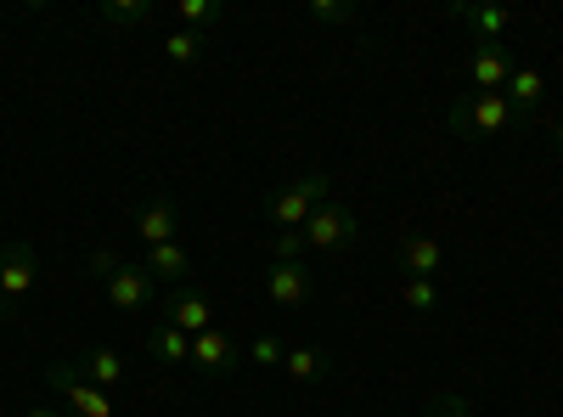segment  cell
I'll return each mask as SVG.
<instances>
[{"instance_id":"obj_12","label":"cell","mask_w":563,"mask_h":417,"mask_svg":"<svg viewBox=\"0 0 563 417\" xmlns=\"http://www.w3.org/2000/svg\"><path fill=\"white\" fill-rule=\"evenodd\" d=\"M400 265H406V276H434L445 271V243L434 238V231H406L400 238Z\"/></svg>"},{"instance_id":"obj_3","label":"cell","mask_w":563,"mask_h":417,"mask_svg":"<svg viewBox=\"0 0 563 417\" xmlns=\"http://www.w3.org/2000/svg\"><path fill=\"white\" fill-rule=\"evenodd\" d=\"M451 130L467 135V142H490L501 130H519V113L501 90H467V97L451 108Z\"/></svg>"},{"instance_id":"obj_5","label":"cell","mask_w":563,"mask_h":417,"mask_svg":"<svg viewBox=\"0 0 563 417\" xmlns=\"http://www.w3.org/2000/svg\"><path fill=\"white\" fill-rule=\"evenodd\" d=\"M45 384L57 389V400H63L74 417H113L108 389L85 384V378H79V366H68V361H52V366H45Z\"/></svg>"},{"instance_id":"obj_11","label":"cell","mask_w":563,"mask_h":417,"mask_svg":"<svg viewBox=\"0 0 563 417\" xmlns=\"http://www.w3.org/2000/svg\"><path fill=\"white\" fill-rule=\"evenodd\" d=\"M135 231H141V243L158 249V243H175L180 238V209L169 198H147V204H135Z\"/></svg>"},{"instance_id":"obj_22","label":"cell","mask_w":563,"mask_h":417,"mask_svg":"<svg viewBox=\"0 0 563 417\" xmlns=\"http://www.w3.org/2000/svg\"><path fill=\"white\" fill-rule=\"evenodd\" d=\"M310 23H321V29H333V23H355V0H310Z\"/></svg>"},{"instance_id":"obj_10","label":"cell","mask_w":563,"mask_h":417,"mask_svg":"<svg viewBox=\"0 0 563 417\" xmlns=\"http://www.w3.org/2000/svg\"><path fill=\"white\" fill-rule=\"evenodd\" d=\"M164 321H169V328H180L186 339H198V333H209V328H214V299H209L203 288H175V299H169Z\"/></svg>"},{"instance_id":"obj_9","label":"cell","mask_w":563,"mask_h":417,"mask_svg":"<svg viewBox=\"0 0 563 417\" xmlns=\"http://www.w3.org/2000/svg\"><path fill=\"white\" fill-rule=\"evenodd\" d=\"M501 97L512 102L519 124H530V119L541 113V102H547V74H541L536 63H512V74H507V90H501Z\"/></svg>"},{"instance_id":"obj_16","label":"cell","mask_w":563,"mask_h":417,"mask_svg":"<svg viewBox=\"0 0 563 417\" xmlns=\"http://www.w3.org/2000/svg\"><path fill=\"white\" fill-rule=\"evenodd\" d=\"M147 355L158 366H180V361H192V339H186L180 328H169V321H158V328L147 333Z\"/></svg>"},{"instance_id":"obj_19","label":"cell","mask_w":563,"mask_h":417,"mask_svg":"<svg viewBox=\"0 0 563 417\" xmlns=\"http://www.w3.org/2000/svg\"><path fill=\"white\" fill-rule=\"evenodd\" d=\"M282 373H288L294 384H316V378H327V355L316 344H294L288 361H282Z\"/></svg>"},{"instance_id":"obj_24","label":"cell","mask_w":563,"mask_h":417,"mask_svg":"<svg viewBox=\"0 0 563 417\" xmlns=\"http://www.w3.org/2000/svg\"><path fill=\"white\" fill-rule=\"evenodd\" d=\"M406 305H411L417 316H434V310H440V288L429 283V276H406Z\"/></svg>"},{"instance_id":"obj_2","label":"cell","mask_w":563,"mask_h":417,"mask_svg":"<svg viewBox=\"0 0 563 417\" xmlns=\"http://www.w3.org/2000/svg\"><path fill=\"white\" fill-rule=\"evenodd\" d=\"M327 198H333V175H321V169L294 175V180H282V187H271L265 220H271L276 231H305V220H310Z\"/></svg>"},{"instance_id":"obj_14","label":"cell","mask_w":563,"mask_h":417,"mask_svg":"<svg viewBox=\"0 0 563 417\" xmlns=\"http://www.w3.org/2000/svg\"><path fill=\"white\" fill-rule=\"evenodd\" d=\"M451 18L467 23V29H479V40H490V45H507V34H512V12H507V7H479V0H462V7H451Z\"/></svg>"},{"instance_id":"obj_26","label":"cell","mask_w":563,"mask_h":417,"mask_svg":"<svg viewBox=\"0 0 563 417\" xmlns=\"http://www.w3.org/2000/svg\"><path fill=\"white\" fill-rule=\"evenodd\" d=\"M429 417H474V411H467V400H462V395H440V400L429 406Z\"/></svg>"},{"instance_id":"obj_6","label":"cell","mask_w":563,"mask_h":417,"mask_svg":"<svg viewBox=\"0 0 563 417\" xmlns=\"http://www.w3.org/2000/svg\"><path fill=\"white\" fill-rule=\"evenodd\" d=\"M310 294H316V276H310L305 260H271V271H265V299H271L276 310H299V305H310Z\"/></svg>"},{"instance_id":"obj_20","label":"cell","mask_w":563,"mask_h":417,"mask_svg":"<svg viewBox=\"0 0 563 417\" xmlns=\"http://www.w3.org/2000/svg\"><path fill=\"white\" fill-rule=\"evenodd\" d=\"M220 18H225L220 0H180V7H175V29H192V34L214 29Z\"/></svg>"},{"instance_id":"obj_8","label":"cell","mask_w":563,"mask_h":417,"mask_svg":"<svg viewBox=\"0 0 563 417\" xmlns=\"http://www.w3.org/2000/svg\"><path fill=\"white\" fill-rule=\"evenodd\" d=\"M29 288H34V249L29 243H0V299L12 305V316L29 299Z\"/></svg>"},{"instance_id":"obj_28","label":"cell","mask_w":563,"mask_h":417,"mask_svg":"<svg viewBox=\"0 0 563 417\" xmlns=\"http://www.w3.org/2000/svg\"><path fill=\"white\" fill-rule=\"evenodd\" d=\"M23 417H63V411H57V406H29Z\"/></svg>"},{"instance_id":"obj_17","label":"cell","mask_w":563,"mask_h":417,"mask_svg":"<svg viewBox=\"0 0 563 417\" xmlns=\"http://www.w3.org/2000/svg\"><path fill=\"white\" fill-rule=\"evenodd\" d=\"M79 378H85V384H97V389H113V384L124 378L119 350H85V355H79Z\"/></svg>"},{"instance_id":"obj_23","label":"cell","mask_w":563,"mask_h":417,"mask_svg":"<svg viewBox=\"0 0 563 417\" xmlns=\"http://www.w3.org/2000/svg\"><path fill=\"white\" fill-rule=\"evenodd\" d=\"M243 355H249L254 366H282V361H288V344H282L276 333H254Z\"/></svg>"},{"instance_id":"obj_21","label":"cell","mask_w":563,"mask_h":417,"mask_svg":"<svg viewBox=\"0 0 563 417\" xmlns=\"http://www.w3.org/2000/svg\"><path fill=\"white\" fill-rule=\"evenodd\" d=\"M153 7L147 0H102V23L108 29H135V23H147Z\"/></svg>"},{"instance_id":"obj_15","label":"cell","mask_w":563,"mask_h":417,"mask_svg":"<svg viewBox=\"0 0 563 417\" xmlns=\"http://www.w3.org/2000/svg\"><path fill=\"white\" fill-rule=\"evenodd\" d=\"M147 271H153V283L186 288V283H192V249H186L180 238L175 243H158V249H147Z\"/></svg>"},{"instance_id":"obj_29","label":"cell","mask_w":563,"mask_h":417,"mask_svg":"<svg viewBox=\"0 0 563 417\" xmlns=\"http://www.w3.org/2000/svg\"><path fill=\"white\" fill-rule=\"evenodd\" d=\"M7 316H12V305H7V299H0V321H7Z\"/></svg>"},{"instance_id":"obj_27","label":"cell","mask_w":563,"mask_h":417,"mask_svg":"<svg viewBox=\"0 0 563 417\" xmlns=\"http://www.w3.org/2000/svg\"><path fill=\"white\" fill-rule=\"evenodd\" d=\"M547 142H552V147H558V153H563V119H558V124H552V130H547Z\"/></svg>"},{"instance_id":"obj_25","label":"cell","mask_w":563,"mask_h":417,"mask_svg":"<svg viewBox=\"0 0 563 417\" xmlns=\"http://www.w3.org/2000/svg\"><path fill=\"white\" fill-rule=\"evenodd\" d=\"M271 260H305V231H276V238H271Z\"/></svg>"},{"instance_id":"obj_1","label":"cell","mask_w":563,"mask_h":417,"mask_svg":"<svg viewBox=\"0 0 563 417\" xmlns=\"http://www.w3.org/2000/svg\"><path fill=\"white\" fill-rule=\"evenodd\" d=\"M90 271L102 276V294L119 316H147L153 299H158V283H153V271L147 265H135V260H119L113 249H97L90 254Z\"/></svg>"},{"instance_id":"obj_4","label":"cell","mask_w":563,"mask_h":417,"mask_svg":"<svg viewBox=\"0 0 563 417\" xmlns=\"http://www.w3.org/2000/svg\"><path fill=\"white\" fill-rule=\"evenodd\" d=\"M355 243H361V220H355V209L339 204V198H327V204L305 220V249H316V254H344V249H355Z\"/></svg>"},{"instance_id":"obj_18","label":"cell","mask_w":563,"mask_h":417,"mask_svg":"<svg viewBox=\"0 0 563 417\" xmlns=\"http://www.w3.org/2000/svg\"><path fill=\"white\" fill-rule=\"evenodd\" d=\"M203 34H192V29H169L164 34V63L169 68H192V63H203Z\"/></svg>"},{"instance_id":"obj_7","label":"cell","mask_w":563,"mask_h":417,"mask_svg":"<svg viewBox=\"0 0 563 417\" xmlns=\"http://www.w3.org/2000/svg\"><path fill=\"white\" fill-rule=\"evenodd\" d=\"M238 361H249V355H243L238 333H231V328H220V321H214L209 333H198V339H192V366H198V373H209V378L231 373Z\"/></svg>"},{"instance_id":"obj_13","label":"cell","mask_w":563,"mask_h":417,"mask_svg":"<svg viewBox=\"0 0 563 417\" xmlns=\"http://www.w3.org/2000/svg\"><path fill=\"white\" fill-rule=\"evenodd\" d=\"M507 74H512L507 45L479 40V45H474V57H467V85H474V90H507Z\"/></svg>"}]
</instances>
